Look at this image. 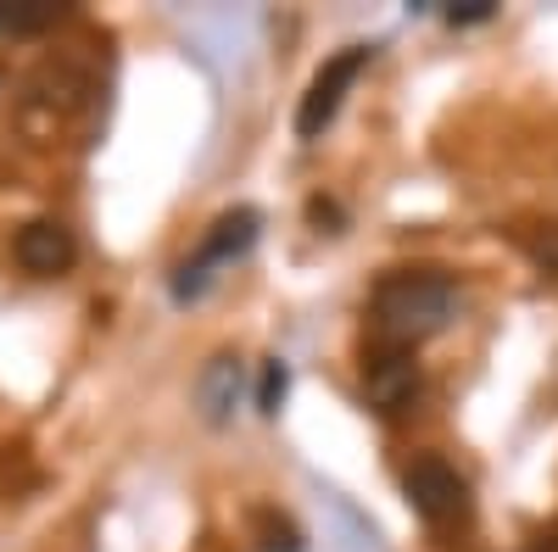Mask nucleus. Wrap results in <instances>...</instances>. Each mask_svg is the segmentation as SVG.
I'll use <instances>...</instances> for the list:
<instances>
[{
    "mask_svg": "<svg viewBox=\"0 0 558 552\" xmlns=\"http://www.w3.org/2000/svg\"><path fill=\"white\" fill-rule=\"evenodd\" d=\"M368 318H375L380 346H402L413 352L418 341L441 335L458 318V285L436 268H402L386 273L375 285V302H368Z\"/></svg>",
    "mask_w": 558,
    "mask_h": 552,
    "instance_id": "nucleus-1",
    "label": "nucleus"
},
{
    "mask_svg": "<svg viewBox=\"0 0 558 552\" xmlns=\"http://www.w3.org/2000/svg\"><path fill=\"white\" fill-rule=\"evenodd\" d=\"M257 229H263V212L257 207H229L223 218H213V229L202 235L196 257H184L173 268V302H196L207 285H213V268L235 262L257 246Z\"/></svg>",
    "mask_w": 558,
    "mask_h": 552,
    "instance_id": "nucleus-2",
    "label": "nucleus"
},
{
    "mask_svg": "<svg viewBox=\"0 0 558 552\" xmlns=\"http://www.w3.org/2000/svg\"><path fill=\"white\" fill-rule=\"evenodd\" d=\"M402 496H408V508L436 530H452V525L470 519V486H463V475L452 464H441V457H418L402 475Z\"/></svg>",
    "mask_w": 558,
    "mask_h": 552,
    "instance_id": "nucleus-3",
    "label": "nucleus"
},
{
    "mask_svg": "<svg viewBox=\"0 0 558 552\" xmlns=\"http://www.w3.org/2000/svg\"><path fill=\"white\" fill-rule=\"evenodd\" d=\"M368 57H375L368 45H347L341 57H330V62L318 68V78L307 84V96H302V107H296V140H318V134L336 123L347 89L357 84V73L368 68Z\"/></svg>",
    "mask_w": 558,
    "mask_h": 552,
    "instance_id": "nucleus-4",
    "label": "nucleus"
},
{
    "mask_svg": "<svg viewBox=\"0 0 558 552\" xmlns=\"http://www.w3.org/2000/svg\"><path fill=\"white\" fill-rule=\"evenodd\" d=\"M363 396H368V407H375V413H386V419L408 413L413 396H418V363H413V352L380 346L375 357L363 363Z\"/></svg>",
    "mask_w": 558,
    "mask_h": 552,
    "instance_id": "nucleus-5",
    "label": "nucleus"
},
{
    "mask_svg": "<svg viewBox=\"0 0 558 552\" xmlns=\"http://www.w3.org/2000/svg\"><path fill=\"white\" fill-rule=\"evenodd\" d=\"M12 257H17L23 273H34V280H57V273L73 268L78 241H73V229H68V223H57V218H34V223L17 229Z\"/></svg>",
    "mask_w": 558,
    "mask_h": 552,
    "instance_id": "nucleus-6",
    "label": "nucleus"
},
{
    "mask_svg": "<svg viewBox=\"0 0 558 552\" xmlns=\"http://www.w3.org/2000/svg\"><path fill=\"white\" fill-rule=\"evenodd\" d=\"M241 391H246V368H241V357H235V352L207 357V368L196 375V407H202V419H207V425H229V419H235Z\"/></svg>",
    "mask_w": 558,
    "mask_h": 552,
    "instance_id": "nucleus-7",
    "label": "nucleus"
},
{
    "mask_svg": "<svg viewBox=\"0 0 558 552\" xmlns=\"http://www.w3.org/2000/svg\"><path fill=\"white\" fill-rule=\"evenodd\" d=\"M57 17H62L57 0H0V34H12V39L45 34Z\"/></svg>",
    "mask_w": 558,
    "mask_h": 552,
    "instance_id": "nucleus-8",
    "label": "nucleus"
},
{
    "mask_svg": "<svg viewBox=\"0 0 558 552\" xmlns=\"http://www.w3.org/2000/svg\"><path fill=\"white\" fill-rule=\"evenodd\" d=\"M252 530H257V547L263 552H302V530L286 519V514H274V508H252Z\"/></svg>",
    "mask_w": 558,
    "mask_h": 552,
    "instance_id": "nucleus-9",
    "label": "nucleus"
},
{
    "mask_svg": "<svg viewBox=\"0 0 558 552\" xmlns=\"http://www.w3.org/2000/svg\"><path fill=\"white\" fill-rule=\"evenodd\" d=\"M286 391H291V368L279 363V357H268L263 363V385H257V413H263V419H274V413H279Z\"/></svg>",
    "mask_w": 558,
    "mask_h": 552,
    "instance_id": "nucleus-10",
    "label": "nucleus"
},
{
    "mask_svg": "<svg viewBox=\"0 0 558 552\" xmlns=\"http://www.w3.org/2000/svg\"><path fill=\"white\" fill-rule=\"evenodd\" d=\"M525 257L542 268V273H558V223H536V229H525Z\"/></svg>",
    "mask_w": 558,
    "mask_h": 552,
    "instance_id": "nucleus-11",
    "label": "nucleus"
},
{
    "mask_svg": "<svg viewBox=\"0 0 558 552\" xmlns=\"http://www.w3.org/2000/svg\"><path fill=\"white\" fill-rule=\"evenodd\" d=\"M492 12V0H458V7H447V23H486Z\"/></svg>",
    "mask_w": 558,
    "mask_h": 552,
    "instance_id": "nucleus-12",
    "label": "nucleus"
},
{
    "mask_svg": "<svg viewBox=\"0 0 558 552\" xmlns=\"http://www.w3.org/2000/svg\"><path fill=\"white\" fill-rule=\"evenodd\" d=\"M531 552H558V530H547L542 541H531Z\"/></svg>",
    "mask_w": 558,
    "mask_h": 552,
    "instance_id": "nucleus-13",
    "label": "nucleus"
}]
</instances>
